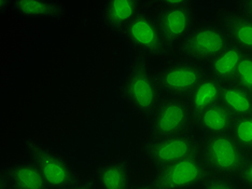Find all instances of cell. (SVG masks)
<instances>
[{
	"mask_svg": "<svg viewBox=\"0 0 252 189\" xmlns=\"http://www.w3.org/2000/svg\"><path fill=\"white\" fill-rule=\"evenodd\" d=\"M121 96L136 116H150L164 99L158 75L144 62L131 66L121 82Z\"/></svg>",
	"mask_w": 252,
	"mask_h": 189,
	"instance_id": "6da1fadb",
	"label": "cell"
},
{
	"mask_svg": "<svg viewBox=\"0 0 252 189\" xmlns=\"http://www.w3.org/2000/svg\"><path fill=\"white\" fill-rule=\"evenodd\" d=\"M200 156L211 173L235 179L246 161L248 152L230 134L202 137Z\"/></svg>",
	"mask_w": 252,
	"mask_h": 189,
	"instance_id": "7a4b0ae2",
	"label": "cell"
},
{
	"mask_svg": "<svg viewBox=\"0 0 252 189\" xmlns=\"http://www.w3.org/2000/svg\"><path fill=\"white\" fill-rule=\"evenodd\" d=\"M122 35L131 50L144 59H158L167 49L159 32L157 13L145 4L125 27Z\"/></svg>",
	"mask_w": 252,
	"mask_h": 189,
	"instance_id": "3957f363",
	"label": "cell"
},
{
	"mask_svg": "<svg viewBox=\"0 0 252 189\" xmlns=\"http://www.w3.org/2000/svg\"><path fill=\"white\" fill-rule=\"evenodd\" d=\"M211 171L199 154L157 168L151 180L154 189L202 188Z\"/></svg>",
	"mask_w": 252,
	"mask_h": 189,
	"instance_id": "277c9868",
	"label": "cell"
},
{
	"mask_svg": "<svg viewBox=\"0 0 252 189\" xmlns=\"http://www.w3.org/2000/svg\"><path fill=\"white\" fill-rule=\"evenodd\" d=\"M228 40L221 25L207 23L194 26L193 30L177 45L182 60L207 65L228 47Z\"/></svg>",
	"mask_w": 252,
	"mask_h": 189,
	"instance_id": "5b68a950",
	"label": "cell"
},
{
	"mask_svg": "<svg viewBox=\"0 0 252 189\" xmlns=\"http://www.w3.org/2000/svg\"><path fill=\"white\" fill-rule=\"evenodd\" d=\"M149 118L153 137L186 133L194 128V113L187 97L164 96Z\"/></svg>",
	"mask_w": 252,
	"mask_h": 189,
	"instance_id": "8992f818",
	"label": "cell"
},
{
	"mask_svg": "<svg viewBox=\"0 0 252 189\" xmlns=\"http://www.w3.org/2000/svg\"><path fill=\"white\" fill-rule=\"evenodd\" d=\"M202 136L195 131L166 136L152 137L145 147L147 159L154 167L159 168L200 153Z\"/></svg>",
	"mask_w": 252,
	"mask_h": 189,
	"instance_id": "52a82bcc",
	"label": "cell"
},
{
	"mask_svg": "<svg viewBox=\"0 0 252 189\" xmlns=\"http://www.w3.org/2000/svg\"><path fill=\"white\" fill-rule=\"evenodd\" d=\"M159 32L166 48L178 45L195 24V9L190 0H166L157 13Z\"/></svg>",
	"mask_w": 252,
	"mask_h": 189,
	"instance_id": "ba28073f",
	"label": "cell"
},
{
	"mask_svg": "<svg viewBox=\"0 0 252 189\" xmlns=\"http://www.w3.org/2000/svg\"><path fill=\"white\" fill-rule=\"evenodd\" d=\"M157 75L164 96L187 97L208 76V70L205 64L181 59L166 65Z\"/></svg>",
	"mask_w": 252,
	"mask_h": 189,
	"instance_id": "9c48e42d",
	"label": "cell"
},
{
	"mask_svg": "<svg viewBox=\"0 0 252 189\" xmlns=\"http://www.w3.org/2000/svg\"><path fill=\"white\" fill-rule=\"evenodd\" d=\"M27 150L31 153V159L37 164L52 189H65L77 183L84 175L79 173L64 156L36 142H28Z\"/></svg>",
	"mask_w": 252,
	"mask_h": 189,
	"instance_id": "30bf717a",
	"label": "cell"
},
{
	"mask_svg": "<svg viewBox=\"0 0 252 189\" xmlns=\"http://www.w3.org/2000/svg\"><path fill=\"white\" fill-rule=\"evenodd\" d=\"M144 2L138 0H106L99 4L101 24L112 34H122L138 14Z\"/></svg>",
	"mask_w": 252,
	"mask_h": 189,
	"instance_id": "8fae6325",
	"label": "cell"
},
{
	"mask_svg": "<svg viewBox=\"0 0 252 189\" xmlns=\"http://www.w3.org/2000/svg\"><path fill=\"white\" fill-rule=\"evenodd\" d=\"M2 179L4 184L18 189H52L32 159L7 165Z\"/></svg>",
	"mask_w": 252,
	"mask_h": 189,
	"instance_id": "7c38bea8",
	"label": "cell"
},
{
	"mask_svg": "<svg viewBox=\"0 0 252 189\" xmlns=\"http://www.w3.org/2000/svg\"><path fill=\"white\" fill-rule=\"evenodd\" d=\"M235 119L236 117L219 103L196 113L194 117V128L202 137L226 134L231 132Z\"/></svg>",
	"mask_w": 252,
	"mask_h": 189,
	"instance_id": "4fadbf2b",
	"label": "cell"
},
{
	"mask_svg": "<svg viewBox=\"0 0 252 189\" xmlns=\"http://www.w3.org/2000/svg\"><path fill=\"white\" fill-rule=\"evenodd\" d=\"M221 27L230 44L252 54V18L231 11L222 16Z\"/></svg>",
	"mask_w": 252,
	"mask_h": 189,
	"instance_id": "5bb4252c",
	"label": "cell"
},
{
	"mask_svg": "<svg viewBox=\"0 0 252 189\" xmlns=\"http://www.w3.org/2000/svg\"><path fill=\"white\" fill-rule=\"evenodd\" d=\"M98 189H133L131 173L122 161H105L92 171Z\"/></svg>",
	"mask_w": 252,
	"mask_h": 189,
	"instance_id": "9a60e30c",
	"label": "cell"
},
{
	"mask_svg": "<svg viewBox=\"0 0 252 189\" xmlns=\"http://www.w3.org/2000/svg\"><path fill=\"white\" fill-rule=\"evenodd\" d=\"M245 53L242 50L228 44V47L211 60L207 65L208 75L222 84L234 81L240 61Z\"/></svg>",
	"mask_w": 252,
	"mask_h": 189,
	"instance_id": "2e32d148",
	"label": "cell"
},
{
	"mask_svg": "<svg viewBox=\"0 0 252 189\" xmlns=\"http://www.w3.org/2000/svg\"><path fill=\"white\" fill-rule=\"evenodd\" d=\"M10 8L24 19H56L64 13L62 3L54 0H14Z\"/></svg>",
	"mask_w": 252,
	"mask_h": 189,
	"instance_id": "e0dca14e",
	"label": "cell"
},
{
	"mask_svg": "<svg viewBox=\"0 0 252 189\" xmlns=\"http://www.w3.org/2000/svg\"><path fill=\"white\" fill-rule=\"evenodd\" d=\"M222 88V83L208 75L187 96L189 105L194 113V117L196 113L219 104L221 101Z\"/></svg>",
	"mask_w": 252,
	"mask_h": 189,
	"instance_id": "ac0fdd59",
	"label": "cell"
},
{
	"mask_svg": "<svg viewBox=\"0 0 252 189\" xmlns=\"http://www.w3.org/2000/svg\"><path fill=\"white\" fill-rule=\"evenodd\" d=\"M220 103L236 118L252 114V94L234 81L223 84Z\"/></svg>",
	"mask_w": 252,
	"mask_h": 189,
	"instance_id": "d6986e66",
	"label": "cell"
},
{
	"mask_svg": "<svg viewBox=\"0 0 252 189\" xmlns=\"http://www.w3.org/2000/svg\"><path fill=\"white\" fill-rule=\"evenodd\" d=\"M230 134L248 153H252V114L235 119Z\"/></svg>",
	"mask_w": 252,
	"mask_h": 189,
	"instance_id": "ffe728a7",
	"label": "cell"
},
{
	"mask_svg": "<svg viewBox=\"0 0 252 189\" xmlns=\"http://www.w3.org/2000/svg\"><path fill=\"white\" fill-rule=\"evenodd\" d=\"M234 82L252 94V54L245 53L235 75Z\"/></svg>",
	"mask_w": 252,
	"mask_h": 189,
	"instance_id": "44dd1931",
	"label": "cell"
},
{
	"mask_svg": "<svg viewBox=\"0 0 252 189\" xmlns=\"http://www.w3.org/2000/svg\"><path fill=\"white\" fill-rule=\"evenodd\" d=\"M202 189H238V183L233 177L211 173Z\"/></svg>",
	"mask_w": 252,
	"mask_h": 189,
	"instance_id": "7402d4cb",
	"label": "cell"
},
{
	"mask_svg": "<svg viewBox=\"0 0 252 189\" xmlns=\"http://www.w3.org/2000/svg\"><path fill=\"white\" fill-rule=\"evenodd\" d=\"M235 180L245 189H252V153H248L243 168Z\"/></svg>",
	"mask_w": 252,
	"mask_h": 189,
	"instance_id": "603a6c76",
	"label": "cell"
},
{
	"mask_svg": "<svg viewBox=\"0 0 252 189\" xmlns=\"http://www.w3.org/2000/svg\"><path fill=\"white\" fill-rule=\"evenodd\" d=\"M96 183L93 175L91 173L89 175H83L77 183H74L73 185L67 187L65 189H95Z\"/></svg>",
	"mask_w": 252,
	"mask_h": 189,
	"instance_id": "cb8c5ba5",
	"label": "cell"
},
{
	"mask_svg": "<svg viewBox=\"0 0 252 189\" xmlns=\"http://www.w3.org/2000/svg\"><path fill=\"white\" fill-rule=\"evenodd\" d=\"M236 4V11L239 13L245 14L252 18V0H243V1H237L235 2Z\"/></svg>",
	"mask_w": 252,
	"mask_h": 189,
	"instance_id": "d4e9b609",
	"label": "cell"
},
{
	"mask_svg": "<svg viewBox=\"0 0 252 189\" xmlns=\"http://www.w3.org/2000/svg\"><path fill=\"white\" fill-rule=\"evenodd\" d=\"M133 189H154V187L150 184H140V185H137V186H134Z\"/></svg>",
	"mask_w": 252,
	"mask_h": 189,
	"instance_id": "484cf974",
	"label": "cell"
},
{
	"mask_svg": "<svg viewBox=\"0 0 252 189\" xmlns=\"http://www.w3.org/2000/svg\"><path fill=\"white\" fill-rule=\"evenodd\" d=\"M1 189H18V188H14V187H12V186L7 185V184H4V185H3V187H2Z\"/></svg>",
	"mask_w": 252,
	"mask_h": 189,
	"instance_id": "4316f807",
	"label": "cell"
}]
</instances>
